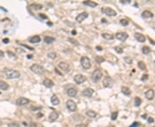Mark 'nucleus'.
Wrapping results in <instances>:
<instances>
[{
  "instance_id": "603ef678",
  "label": "nucleus",
  "mask_w": 155,
  "mask_h": 127,
  "mask_svg": "<svg viewBox=\"0 0 155 127\" xmlns=\"http://www.w3.org/2000/svg\"><path fill=\"white\" fill-rule=\"evenodd\" d=\"M149 40H151V43H152V44H153V45H155V42H154V41H153V40H151L150 37H149Z\"/></svg>"
},
{
  "instance_id": "5701e85b",
  "label": "nucleus",
  "mask_w": 155,
  "mask_h": 127,
  "mask_svg": "<svg viewBox=\"0 0 155 127\" xmlns=\"http://www.w3.org/2000/svg\"><path fill=\"white\" fill-rule=\"evenodd\" d=\"M142 16L144 18H152L153 17V14L149 10H145L142 12Z\"/></svg>"
},
{
  "instance_id": "1a4fd4ad",
  "label": "nucleus",
  "mask_w": 155,
  "mask_h": 127,
  "mask_svg": "<svg viewBox=\"0 0 155 127\" xmlns=\"http://www.w3.org/2000/svg\"><path fill=\"white\" fill-rule=\"evenodd\" d=\"M29 103V100L25 97H20L16 100V104L18 106H25Z\"/></svg>"
},
{
  "instance_id": "a19ab883",
  "label": "nucleus",
  "mask_w": 155,
  "mask_h": 127,
  "mask_svg": "<svg viewBox=\"0 0 155 127\" xmlns=\"http://www.w3.org/2000/svg\"><path fill=\"white\" fill-rule=\"evenodd\" d=\"M138 126H140V123L139 122H135V123H133V125H131L129 127H138Z\"/></svg>"
},
{
  "instance_id": "7c9ffc66",
  "label": "nucleus",
  "mask_w": 155,
  "mask_h": 127,
  "mask_svg": "<svg viewBox=\"0 0 155 127\" xmlns=\"http://www.w3.org/2000/svg\"><path fill=\"white\" fill-rule=\"evenodd\" d=\"M47 57L51 59H55L57 58V53L56 52H50L47 53Z\"/></svg>"
},
{
  "instance_id": "b1692460",
  "label": "nucleus",
  "mask_w": 155,
  "mask_h": 127,
  "mask_svg": "<svg viewBox=\"0 0 155 127\" xmlns=\"http://www.w3.org/2000/svg\"><path fill=\"white\" fill-rule=\"evenodd\" d=\"M9 89V84L4 81H0V89L1 90H7Z\"/></svg>"
},
{
  "instance_id": "de8ad7c7",
  "label": "nucleus",
  "mask_w": 155,
  "mask_h": 127,
  "mask_svg": "<svg viewBox=\"0 0 155 127\" xmlns=\"http://www.w3.org/2000/svg\"><path fill=\"white\" fill-rule=\"evenodd\" d=\"M147 121H148V123H153V122H154V119H153V118H151V117H150V118L147 119Z\"/></svg>"
},
{
  "instance_id": "4be33fe9",
  "label": "nucleus",
  "mask_w": 155,
  "mask_h": 127,
  "mask_svg": "<svg viewBox=\"0 0 155 127\" xmlns=\"http://www.w3.org/2000/svg\"><path fill=\"white\" fill-rule=\"evenodd\" d=\"M121 93L123 94H125V95H130L131 90L129 89V88L123 86V87H121Z\"/></svg>"
},
{
  "instance_id": "c85d7f7f",
  "label": "nucleus",
  "mask_w": 155,
  "mask_h": 127,
  "mask_svg": "<svg viewBox=\"0 0 155 127\" xmlns=\"http://www.w3.org/2000/svg\"><path fill=\"white\" fill-rule=\"evenodd\" d=\"M138 67H139L140 70H142V71H146V66L143 61H139V62H138Z\"/></svg>"
},
{
  "instance_id": "9b49d317",
  "label": "nucleus",
  "mask_w": 155,
  "mask_h": 127,
  "mask_svg": "<svg viewBox=\"0 0 155 127\" xmlns=\"http://www.w3.org/2000/svg\"><path fill=\"white\" fill-rule=\"evenodd\" d=\"M103 11L104 12L105 15H107V16H115L117 15L116 11L114 10V9H111V8H104Z\"/></svg>"
},
{
  "instance_id": "09e8293b",
  "label": "nucleus",
  "mask_w": 155,
  "mask_h": 127,
  "mask_svg": "<svg viewBox=\"0 0 155 127\" xmlns=\"http://www.w3.org/2000/svg\"><path fill=\"white\" fill-rule=\"evenodd\" d=\"M3 41H4V43H5V44H7V43H9V41H10V40L9 39H4V40H3Z\"/></svg>"
},
{
  "instance_id": "0eeeda50",
  "label": "nucleus",
  "mask_w": 155,
  "mask_h": 127,
  "mask_svg": "<svg viewBox=\"0 0 155 127\" xmlns=\"http://www.w3.org/2000/svg\"><path fill=\"white\" fill-rule=\"evenodd\" d=\"M65 105H66V107L68 108V110L71 112H74L76 111L77 109V104L75 102L74 100H68L65 103Z\"/></svg>"
},
{
  "instance_id": "7ed1b4c3",
  "label": "nucleus",
  "mask_w": 155,
  "mask_h": 127,
  "mask_svg": "<svg viewBox=\"0 0 155 127\" xmlns=\"http://www.w3.org/2000/svg\"><path fill=\"white\" fill-rule=\"evenodd\" d=\"M102 76H103V72H102L101 70H95L94 71L92 72V75H91V79L93 82L95 83H97L99 81L101 80Z\"/></svg>"
},
{
  "instance_id": "bf43d9fd",
  "label": "nucleus",
  "mask_w": 155,
  "mask_h": 127,
  "mask_svg": "<svg viewBox=\"0 0 155 127\" xmlns=\"http://www.w3.org/2000/svg\"><path fill=\"white\" fill-rule=\"evenodd\" d=\"M154 127H155V126H154Z\"/></svg>"
},
{
  "instance_id": "f3484780",
  "label": "nucleus",
  "mask_w": 155,
  "mask_h": 127,
  "mask_svg": "<svg viewBox=\"0 0 155 127\" xmlns=\"http://www.w3.org/2000/svg\"><path fill=\"white\" fill-rule=\"evenodd\" d=\"M135 39H136L139 42H145V41H146V37H145V35H143L142 33H135Z\"/></svg>"
},
{
  "instance_id": "ddd939ff",
  "label": "nucleus",
  "mask_w": 155,
  "mask_h": 127,
  "mask_svg": "<svg viewBox=\"0 0 155 127\" xmlns=\"http://www.w3.org/2000/svg\"><path fill=\"white\" fill-rule=\"evenodd\" d=\"M87 17H88V13H87V12H83V13L79 14V16L76 17V22H83V21L85 20Z\"/></svg>"
},
{
  "instance_id": "39448f33",
  "label": "nucleus",
  "mask_w": 155,
  "mask_h": 127,
  "mask_svg": "<svg viewBox=\"0 0 155 127\" xmlns=\"http://www.w3.org/2000/svg\"><path fill=\"white\" fill-rule=\"evenodd\" d=\"M114 84V82H113V79L110 76H104L103 80V87L105 88H111Z\"/></svg>"
},
{
  "instance_id": "bb28decb",
  "label": "nucleus",
  "mask_w": 155,
  "mask_h": 127,
  "mask_svg": "<svg viewBox=\"0 0 155 127\" xmlns=\"http://www.w3.org/2000/svg\"><path fill=\"white\" fill-rule=\"evenodd\" d=\"M102 36H103V38H104L105 40H113V39L115 38L114 37V35H112V34H110V33H104L102 34Z\"/></svg>"
},
{
  "instance_id": "6e6d98bb",
  "label": "nucleus",
  "mask_w": 155,
  "mask_h": 127,
  "mask_svg": "<svg viewBox=\"0 0 155 127\" xmlns=\"http://www.w3.org/2000/svg\"><path fill=\"white\" fill-rule=\"evenodd\" d=\"M102 21H103V22H106V20H105V19H103Z\"/></svg>"
},
{
  "instance_id": "f8f14e48",
  "label": "nucleus",
  "mask_w": 155,
  "mask_h": 127,
  "mask_svg": "<svg viewBox=\"0 0 155 127\" xmlns=\"http://www.w3.org/2000/svg\"><path fill=\"white\" fill-rule=\"evenodd\" d=\"M93 94H94V90L90 89V88H87V89H84L83 92H82V94L84 96H85V97H90Z\"/></svg>"
},
{
  "instance_id": "a18cd8bd",
  "label": "nucleus",
  "mask_w": 155,
  "mask_h": 127,
  "mask_svg": "<svg viewBox=\"0 0 155 127\" xmlns=\"http://www.w3.org/2000/svg\"><path fill=\"white\" fill-rule=\"evenodd\" d=\"M74 127H86L85 124H79V125H75Z\"/></svg>"
},
{
  "instance_id": "72a5a7b5",
  "label": "nucleus",
  "mask_w": 155,
  "mask_h": 127,
  "mask_svg": "<svg viewBox=\"0 0 155 127\" xmlns=\"http://www.w3.org/2000/svg\"><path fill=\"white\" fill-rule=\"evenodd\" d=\"M68 41H70V42L72 43V45H74V46H79V43L76 40H73L72 38H68Z\"/></svg>"
},
{
  "instance_id": "a878e982",
  "label": "nucleus",
  "mask_w": 155,
  "mask_h": 127,
  "mask_svg": "<svg viewBox=\"0 0 155 127\" xmlns=\"http://www.w3.org/2000/svg\"><path fill=\"white\" fill-rule=\"evenodd\" d=\"M55 40V39L53 38V37H50V36H46V37H44V42L46 43V44H51V43H53Z\"/></svg>"
},
{
  "instance_id": "4d7b16f0",
  "label": "nucleus",
  "mask_w": 155,
  "mask_h": 127,
  "mask_svg": "<svg viewBox=\"0 0 155 127\" xmlns=\"http://www.w3.org/2000/svg\"><path fill=\"white\" fill-rule=\"evenodd\" d=\"M108 127H115V126H114V125H109Z\"/></svg>"
},
{
  "instance_id": "f03ea898",
  "label": "nucleus",
  "mask_w": 155,
  "mask_h": 127,
  "mask_svg": "<svg viewBox=\"0 0 155 127\" xmlns=\"http://www.w3.org/2000/svg\"><path fill=\"white\" fill-rule=\"evenodd\" d=\"M80 64H81V66L83 67L85 70H88L90 69V67H91V62H90V59L85 56H84L82 57L80 59Z\"/></svg>"
},
{
  "instance_id": "f704fd0d",
  "label": "nucleus",
  "mask_w": 155,
  "mask_h": 127,
  "mask_svg": "<svg viewBox=\"0 0 155 127\" xmlns=\"http://www.w3.org/2000/svg\"><path fill=\"white\" fill-rule=\"evenodd\" d=\"M124 61H125L128 65H131L133 63V59L131 58H129V57H126V58H124Z\"/></svg>"
},
{
  "instance_id": "ea45409f",
  "label": "nucleus",
  "mask_w": 155,
  "mask_h": 127,
  "mask_svg": "<svg viewBox=\"0 0 155 127\" xmlns=\"http://www.w3.org/2000/svg\"><path fill=\"white\" fill-rule=\"evenodd\" d=\"M8 127H19V124L17 123H11V124H9Z\"/></svg>"
},
{
  "instance_id": "3c124183",
  "label": "nucleus",
  "mask_w": 155,
  "mask_h": 127,
  "mask_svg": "<svg viewBox=\"0 0 155 127\" xmlns=\"http://www.w3.org/2000/svg\"><path fill=\"white\" fill-rule=\"evenodd\" d=\"M30 127H37V125H36V124H35V123H34V124H32L31 126H30Z\"/></svg>"
},
{
  "instance_id": "4468645a",
  "label": "nucleus",
  "mask_w": 155,
  "mask_h": 127,
  "mask_svg": "<svg viewBox=\"0 0 155 127\" xmlns=\"http://www.w3.org/2000/svg\"><path fill=\"white\" fill-rule=\"evenodd\" d=\"M154 90L153 89H148V90H146V92L145 93V96H146V98L147 100H153V97H154Z\"/></svg>"
},
{
  "instance_id": "412c9836",
  "label": "nucleus",
  "mask_w": 155,
  "mask_h": 127,
  "mask_svg": "<svg viewBox=\"0 0 155 127\" xmlns=\"http://www.w3.org/2000/svg\"><path fill=\"white\" fill-rule=\"evenodd\" d=\"M84 5H87V6L90 7V8H95V7L97 6V3L93 2V1H85V2H84Z\"/></svg>"
},
{
  "instance_id": "393cba45",
  "label": "nucleus",
  "mask_w": 155,
  "mask_h": 127,
  "mask_svg": "<svg viewBox=\"0 0 155 127\" xmlns=\"http://www.w3.org/2000/svg\"><path fill=\"white\" fill-rule=\"evenodd\" d=\"M86 115H87L89 118H96L97 117V113H95L94 111H92V110H88L87 112H86Z\"/></svg>"
},
{
  "instance_id": "58836bf2",
  "label": "nucleus",
  "mask_w": 155,
  "mask_h": 127,
  "mask_svg": "<svg viewBox=\"0 0 155 127\" xmlns=\"http://www.w3.org/2000/svg\"><path fill=\"white\" fill-rule=\"evenodd\" d=\"M7 54L10 56V58H16V56L15 53H12L11 52H7Z\"/></svg>"
},
{
  "instance_id": "49530a36",
  "label": "nucleus",
  "mask_w": 155,
  "mask_h": 127,
  "mask_svg": "<svg viewBox=\"0 0 155 127\" xmlns=\"http://www.w3.org/2000/svg\"><path fill=\"white\" fill-rule=\"evenodd\" d=\"M4 56H5V53H4V52L0 50V58H4Z\"/></svg>"
},
{
  "instance_id": "c03bdc74",
  "label": "nucleus",
  "mask_w": 155,
  "mask_h": 127,
  "mask_svg": "<svg viewBox=\"0 0 155 127\" xmlns=\"http://www.w3.org/2000/svg\"><path fill=\"white\" fill-rule=\"evenodd\" d=\"M39 16H40V18H42V19H47V16H45L44 14H39Z\"/></svg>"
},
{
  "instance_id": "c9c22d12",
  "label": "nucleus",
  "mask_w": 155,
  "mask_h": 127,
  "mask_svg": "<svg viewBox=\"0 0 155 127\" xmlns=\"http://www.w3.org/2000/svg\"><path fill=\"white\" fill-rule=\"evenodd\" d=\"M117 116H118V113L117 112H114V113H111V119L112 120H115L117 118Z\"/></svg>"
},
{
  "instance_id": "9d476101",
  "label": "nucleus",
  "mask_w": 155,
  "mask_h": 127,
  "mask_svg": "<svg viewBox=\"0 0 155 127\" xmlns=\"http://www.w3.org/2000/svg\"><path fill=\"white\" fill-rule=\"evenodd\" d=\"M128 33H124V32H119V33H117L115 34V38L118 39L121 41H125L128 39Z\"/></svg>"
},
{
  "instance_id": "4c0bfd02",
  "label": "nucleus",
  "mask_w": 155,
  "mask_h": 127,
  "mask_svg": "<svg viewBox=\"0 0 155 127\" xmlns=\"http://www.w3.org/2000/svg\"><path fill=\"white\" fill-rule=\"evenodd\" d=\"M120 23H121L122 26H128V22L127 20H125V19H121V20L120 21Z\"/></svg>"
},
{
  "instance_id": "2eb2a0df",
  "label": "nucleus",
  "mask_w": 155,
  "mask_h": 127,
  "mask_svg": "<svg viewBox=\"0 0 155 127\" xmlns=\"http://www.w3.org/2000/svg\"><path fill=\"white\" fill-rule=\"evenodd\" d=\"M59 118V113L55 111L52 112L51 113L49 114V116H48V118H49L50 122H54V121L57 120V118Z\"/></svg>"
},
{
  "instance_id": "20e7f679",
  "label": "nucleus",
  "mask_w": 155,
  "mask_h": 127,
  "mask_svg": "<svg viewBox=\"0 0 155 127\" xmlns=\"http://www.w3.org/2000/svg\"><path fill=\"white\" fill-rule=\"evenodd\" d=\"M30 70L34 73L37 74V75H43L44 74V69H43L42 66H40V65H37V64H34L30 66Z\"/></svg>"
},
{
  "instance_id": "dca6fc26",
  "label": "nucleus",
  "mask_w": 155,
  "mask_h": 127,
  "mask_svg": "<svg viewBox=\"0 0 155 127\" xmlns=\"http://www.w3.org/2000/svg\"><path fill=\"white\" fill-rule=\"evenodd\" d=\"M43 85L47 88H52V87H54V83L53 81L48 79V78H45L44 81H43Z\"/></svg>"
},
{
  "instance_id": "423d86ee",
  "label": "nucleus",
  "mask_w": 155,
  "mask_h": 127,
  "mask_svg": "<svg viewBox=\"0 0 155 127\" xmlns=\"http://www.w3.org/2000/svg\"><path fill=\"white\" fill-rule=\"evenodd\" d=\"M58 67L62 71L65 72V73H68V72L70 71V70H71L69 64H67V63H65V62H60L58 64Z\"/></svg>"
},
{
  "instance_id": "473e14b6",
  "label": "nucleus",
  "mask_w": 155,
  "mask_h": 127,
  "mask_svg": "<svg viewBox=\"0 0 155 127\" xmlns=\"http://www.w3.org/2000/svg\"><path fill=\"white\" fill-rule=\"evenodd\" d=\"M150 52H151V50H150V48H149L148 47L145 46V47H142V52H143L144 54H148Z\"/></svg>"
},
{
  "instance_id": "aec40b11",
  "label": "nucleus",
  "mask_w": 155,
  "mask_h": 127,
  "mask_svg": "<svg viewBox=\"0 0 155 127\" xmlns=\"http://www.w3.org/2000/svg\"><path fill=\"white\" fill-rule=\"evenodd\" d=\"M51 102L54 106H58L59 104H60V99L57 97V95L54 94V95L51 97Z\"/></svg>"
},
{
  "instance_id": "a211bd4d",
  "label": "nucleus",
  "mask_w": 155,
  "mask_h": 127,
  "mask_svg": "<svg viewBox=\"0 0 155 127\" xmlns=\"http://www.w3.org/2000/svg\"><path fill=\"white\" fill-rule=\"evenodd\" d=\"M78 94V90L74 88H71V89H67V94L70 97H74Z\"/></svg>"
},
{
  "instance_id": "f257e3e1",
  "label": "nucleus",
  "mask_w": 155,
  "mask_h": 127,
  "mask_svg": "<svg viewBox=\"0 0 155 127\" xmlns=\"http://www.w3.org/2000/svg\"><path fill=\"white\" fill-rule=\"evenodd\" d=\"M4 74L5 75L6 78L8 79H16V78H19L21 76V74L19 71H16V70H12V69H5L4 70Z\"/></svg>"
},
{
  "instance_id": "79ce46f5",
  "label": "nucleus",
  "mask_w": 155,
  "mask_h": 127,
  "mask_svg": "<svg viewBox=\"0 0 155 127\" xmlns=\"http://www.w3.org/2000/svg\"><path fill=\"white\" fill-rule=\"evenodd\" d=\"M147 79H148V75H143V76H142V77H141V80L142 81H146V80H147Z\"/></svg>"
},
{
  "instance_id": "6e6552de",
  "label": "nucleus",
  "mask_w": 155,
  "mask_h": 127,
  "mask_svg": "<svg viewBox=\"0 0 155 127\" xmlns=\"http://www.w3.org/2000/svg\"><path fill=\"white\" fill-rule=\"evenodd\" d=\"M85 81H86V77L84 75L79 74V75H76L74 76V82L77 84H81V83H85Z\"/></svg>"
},
{
  "instance_id": "37998d69",
  "label": "nucleus",
  "mask_w": 155,
  "mask_h": 127,
  "mask_svg": "<svg viewBox=\"0 0 155 127\" xmlns=\"http://www.w3.org/2000/svg\"><path fill=\"white\" fill-rule=\"evenodd\" d=\"M22 46H23L24 47H26V48H28L29 50H30V51H34V48H32V47H29V46H27V45H22Z\"/></svg>"
},
{
  "instance_id": "2f4dec72",
  "label": "nucleus",
  "mask_w": 155,
  "mask_h": 127,
  "mask_svg": "<svg viewBox=\"0 0 155 127\" xmlns=\"http://www.w3.org/2000/svg\"><path fill=\"white\" fill-rule=\"evenodd\" d=\"M142 100L140 98V97H135V107H140V104H141Z\"/></svg>"
},
{
  "instance_id": "8fccbe9b",
  "label": "nucleus",
  "mask_w": 155,
  "mask_h": 127,
  "mask_svg": "<svg viewBox=\"0 0 155 127\" xmlns=\"http://www.w3.org/2000/svg\"><path fill=\"white\" fill-rule=\"evenodd\" d=\"M97 51H102V50H103V48H102V47H97Z\"/></svg>"
},
{
  "instance_id": "cd10ccee",
  "label": "nucleus",
  "mask_w": 155,
  "mask_h": 127,
  "mask_svg": "<svg viewBox=\"0 0 155 127\" xmlns=\"http://www.w3.org/2000/svg\"><path fill=\"white\" fill-rule=\"evenodd\" d=\"M30 7L35 10H40V9H42V5H40V4H33V5H30Z\"/></svg>"
},
{
  "instance_id": "864d4df0",
  "label": "nucleus",
  "mask_w": 155,
  "mask_h": 127,
  "mask_svg": "<svg viewBox=\"0 0 155 127\" xmlns=\"http://www.w3.org/2000/svg\"><path fill=\"white\" fill-rule=\"evenodd\" d=\"M72 34H76V31H75V30H73V31H72Z\"/></svg>"
},
{
  "instance_id": "5fc2aeb1",
  "label": "nucleus",
  "mask_w": 155,
  "mask_h": 127,
  "mask_svg": "<svg viewBox=\"0 0 155 127\" xmlns=\"http://www.w3.org/2000/svg\"><path fill=\"white\" fill-rule=\"evenodd\" d=\"M28 58H32V55H28Z\"/></svg>"
},
{
  "instance_id": "13d9d810",
  "label": "nucleus",
  "mask_w": 155,
  "mask_h": 127,
  "mask_svg": "<svg viewBox=\"0 0 155 127\" xmlns=\"http://www.w3.org/2000/svg\"><path fill=\"white\" fill-rule=\"evenodd\" d=\"M0 94H1V92H0Z\"/></svg>"
},
{
  "instance_id": "c756f323",
  "label": "nucleus",
  "mask_w": 155,
  "mask_h": 127,
  "mask_svg": "<svg viewBox=\"0 0 155 127\" xmlns=\"http://www.w3.org/2000/svg\"><path fill=\"white\" fill-rule=\"evenodd\" d=\"M95 60L98 64H101V63H103L105 61V58L102 57V56H97V57H95Z\"/></svg>"
},
{
  "instance_id": "e433bc0d",
  "label": "nucleus",
  "mask_w": 155,
  "mask_h": 127,
  "mask_svg": "<svg viewBox=\"0 0 155 127\" xmlns=\"http://www.w3.org/2000/svg\"><path fill=\"white\" fill-rule=\"evenodd\" d=\"M114 49H115V52H118V53H122V52H123V49H122L121 47H115Z\"/></svg>"
},
{
  "instance_id": "6ab92c4d",
  "label": "nucleus",
  "mask_w": 155,
  "mask_h": 127,
  "mask_svg": "<svg viewBox=\"0 0 155 127\" xmlns=\"http://www.w3.org/2000/svg\"><path fill=\"white\" fill-rule=\"evenodd\" d=\"M29 42H30V43H35V44L40 42V37L39 35L33 36V37H31V38H29Z\"/></svg>"
}]
</instances>
